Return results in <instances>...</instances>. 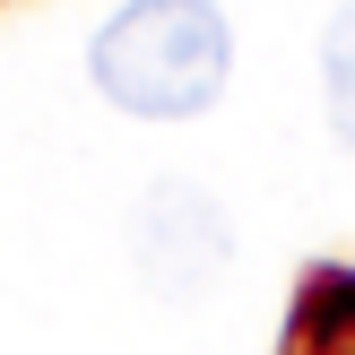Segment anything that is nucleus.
<instances>
[{
	"instance_id": "f257e3e1",
	"label": "nucleus",
	"mask_w": 355,
	"mask_h": 355,
	"mask_svg": "<svg viewBox=\"0 0 355 355\" xmlns=\"http://www.w3.org/2000/svg\"><path fill=\"white\" fill-rule=\"evenodd\" d=\"M225 61H234V35H225L217 0H121L87 52L96 87L148 121H182L200 104H217Z\"/></svg>"
},
{
	"instance_id": "f03ea898",
	"label": "nucleus",
	"mask_w": 355,
	"mask_h": 355,
	"mask_svg": "<svg viewBox=\"0 0 355 355\" xmlns=\"http://www.w3.org/2000/svg\"><path fill=\"white\" fill-rule=\"evenodd\" d=\"M130 252H139V277H148L156 295H200V286H217L225 260H234V225H225V208L208 200L200 182H156L148 200H139Z\"/></svg>"
},
{
	"instance_id": "7ed1b4c3",
	"label": "nucleus",
	"mask_w": 355,
	"mask_h": 355,
	"mask_svg": "<svg viewBox=\"0 0 355 355\" xmlns=\"http://www.w3.org/2000/svg\"><path fill=\"white\" fill-rule=\"evenodd\" d=\"M286 355H355V277H321L286 329Z\"/></svg>"
},
{
	"instance_id": "20e7f679",
	"label": "nucleus",
	"mask_w": 355,
	"mask_h": 355,
	"mask_svg": "<svg viewBox=\"0 0 355 355\" xmlns=\"http://www.w3.org/2000/svg\"><path fill=\"white\" fill-rule=\"evenodd\" d=\"M321 104H329V130L355 148V0L329 17V35H321Z\"/></svg>"
}]
</instances>
